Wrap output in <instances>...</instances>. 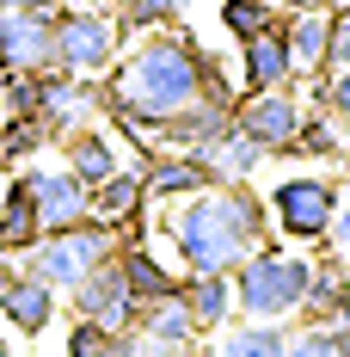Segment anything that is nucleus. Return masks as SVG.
Wrapping results in <instances>:
<instances>
[{
	"mask_svg": "<svg viewBox=\"0 0 350 357\" xmlns=\"http://www.w3.org/2000/svg\"><path fill=\"white\" fill-rule=\"evenodd\" d=\"M117 265H123V284H129L136 302H160V296H173V289H178L173 271H166L148 247H136V241H129V247H117Z\"/></svg>",
	"mask_w": 350,
	"mask_h": 357,
	"instance_id": "23",
	"label": "nucleus"
},
{
	"mask_svg": "<svg viewBox=\"0 0 350 357\" xmlns=\"http://www.w3.org/2000/svg\"><path fill=\"white\" fill-rule=\"evenodd\" d=\"M197 154L215 167V178H221V185H246V178L264 167V148L252 142L246 130H234V117H228V123H221V130H215V136L197 148Z\"/></svg>",
	"mask_w": 350,
	"mask_h": 357,
	"instance_id": "18",
	"label": "nucleus"
},
{
	"mask_svg": "<svg viewBox=\"0 0 350 357\" xmlns=\"http://www.w3.org/2000/svg\"><path fill=\"white\" fill-rule=\"evenodd\" d=\"M141 185H148V197L178 204V197H197V191H209L221 178H215V167L203 154H154V160L141 167Z\"/></svg>",
	"mask_w": 350,
	"mask_h": 357,
	"instance_id": "13",
	"label": "nucleus"
},
{
	"mask_svg": "<svg viewBox=\"0 0 350 357\" xmlns=\"http://www.w3.org/2000/svg\"><path fill=\"white\" fill-rule=\"evenodd\" d=\"M93 111H105V99H99V86H93V80L62 74V68L43 74V105H37V123H43L49 136L86 130V123H93Z\"/></svg>",
	"mask_w": 350,
	"mask_h": 357,
	"instance_id": "10",
	"label": "nucleus"
},
{
	"mask_svg": "<svg viewBox=\"0 0 350 357\" xmlns=\"http://www.w3.org/2000/svg\"><path fill=\"white\" fill-rule=\"evenodd\" d=\"M338 167H344V173H350V136H344V154H338Z\"/></svg>",
	"mask_w": 350,
	"mask_h": 357,
	"instance_id": "39",
	"label": "nucleus"
},
{
	"mask_svg": "<svg viewBox=\"0 0 350 357\" xmlns=\"http://www.w3.org/2000/svg\"><path fill=\"white\" fill-rule=\"evenodd\" d=\"M283 357H344V339H338V326H295Z\"/></svg>",
	"mask_w": 350,
	"mask_h": 357,
	"instance_id": "30",
	"label": "nucleus"
},
{
	"mask_svg": "<svg viewBox=\"0 0 350 357\" xmlns=\"http://www.w3.org/2000/svg\"><path fill=\"white\" fill-rule=\"evenodd\" d=\"M56 68V6L13 13L0 6V74H49Z\"/></svg>",
	"mask_w": 350,
	"mask_h": 357,
	"instance_id": "7",
	"label": "nucleus"
},
{
	"mask_svg": "<svg viewBox=\"0 0 350 357\" xmlns=\"http://www.w3.org/2000/svg\"><path fill=\"white\" fill-rule=\"evenodd\" d=\"M271 25H277V6L271 0H221V31L234 37V43L271 31Z\"/></svg>",
	"mask_w": 350,
	"mask_h": 357,
	"instance_id": "27",
	"label": "nucleus"
},
{
	"mask_svg": "<svg viewBox=\"0 0 350 357\" xmlns=\"http://www.w3.org/2000/svg\"><path fill=\"white\" fill-rule=\"evenodd\" d=\"M0 314H6V326L13 333H25V339H37V333H49V321H56V289L43 284L37 271H13V284L0 289Z\"/></svg>",
	"mask_w": 350,
	"mask_h": 357,
	"instance_id": "14",
	"label": "nucleus"
},
{
	"mask_svg": "<svg viewBox=\"0 0 350 357\" xmlns=\"http://www.w3.org/2000/svg\"><path fill=\"white\" fill-rule=\"evenodd\" d=\"M234 130H246L264 154H283V148L295 142V130H301V99H295V86H271V93L234 99Z\"/></svg>",
	"mask_w": 350,
	"mask_h": 357,
	"instance_id": "9",
	"label": "nucleus"
},
{
	"mask_svg": "<svg viewBox=\"0 0 350 357\" xmlns=\"http://www.w3.org/2000/svg\"><path fill=\"white\" fill-rule=\"evenodd\" d=\"M289 6H295V13H308V6H326V0H289Z\"/></svg>",
	"mask_w": 350,
	"mask_h": 357,
	"instance_id": "37",
	"label": "nucleus"
},
{
	"mask_svg": "<svg viewBox=\"0 0 350 357\" xmlns=\"http://www.w3.org/2000/svg\"><path fill=\"white\" fill-rule=\"evenodd\" d=\"M326 241H338V252H350V204H338V215H332V234Z\"/></svg>",
	"mask_w": 350,
	"mask_h": 357,
	"instance_id": "34",
	"label": "nucleus"
},
{
	"mask_svg": "<svg viewBox=\"0 0 350 357\" xmlns=\"http://www.w3.org/2000/svg\"><path fill=\"white\" fill-rule=\"evenodd\" d=\"M74 6H105V13H111V6H117V0H74Z\"/></svg>",
	"mask_w": 350,
	"mask_h": 357,
	"instance_id": "38",
	"label": "nucleus"
},
{
	"mask_svg": "<svg viewBox=\"0 0 350 357\" xmlns=\"http://www.w3.org/2000/svg\"><path fill=\"white\" fill-rule=\"evenodd\" d=\"M62 167L93 191V185H105L123 160H117V148H111V130H93V123H86V130H68V136H62Z\"/></svg>",
	"mask_w": 350,
	"mask_h": 357,
	"instance_id": "17",
	"label": "nucleus"
},
{
	"mask_svg": "<svg viewBox=\"0 0 350 357\" xmlns=\"http://www.w3.org/2000/svg\"><path fill=\"white\" fill-rule=\"evenodd\" d=\"M68 357H123V333H111L99 321H74L68 326Z\"/></svg>",
	"mask_w": 350,
	"mask_h": 357,
	"instance_id": "29",
	"label": "nucleus"
},
{
	"mask_svg": "<svg viewBox=\"0 0 350 357\" xmlns=\"http://www.w3.org/2000/svg\"><path fill=\"white\" fill-rule=\"evenodd\" d=\"M283 345H289L283 321H240V326H221L203 357H283Z\"/></svg>",
	"mask_w": 350,
	"mask_h": 357,
	"instance_id": "22",
	"label": "nucleus"
},
{
	"mask_svg": "<svg viewBox=\"0 0 350 357\" xmlns=\"http://www.w3.org/2000/svg\"><path fill=\"white\" fill-rule=\"evenodd\" d=\"M160 228L184 271H234L271 241V210L252 185H209L197 197H178Z\"/></svg>",
	"mask_w": 350,
	"mask_h": 357,
	"instance_id": "2",
	"label": "nucleus"
},
{
	"mask_svg": "<svg viewBox=\"0 0 350 357\" xmlns=\"http://www.w3.org/2000/svg\"><path fill=\"white\" fill-rule=\"evenodd\" d=\"M240 68H246V93H271V86H295V56H289V37L283 19L271 31L246 37L240 43Z\"/></svg>",
	"mask_w": 350,
	"mask_h": 357,
	"instance_id": "15",
	"label": "nucleus"
},
{
	"mask_svg": "<svg viewBox=\"0 0 350 357\" xmlns=\"http://www.w3.org/2000/svg\"><path fill=\"white\" fill-rule=\"evenodd\" d=\"M344 123L332 117L326 105H314V117H301V130H295V142L283 148V154H308V160H338L344 154V136H338Z\"/></svg>",
	"mask_w": 350,
	"mask_h": 357,
	"instance_id": "24",
	"label": "nucleus"
},
{
	"mask_svg": "<svg viewBox=\"0 0 350 357\" xmlns=\"http://www.w3.org/2000/svg\"><path fill=\"white\" fill-rule=\"evenodd\" d=\"M68 302H74V321H99V326H111V333H129L136 314H141V302L129 296V284H123L117 252H111L105 265H93V271L68 289Z\"/></svg>",
	"mask_w": 350,
	"mask_h": 357,
	"instance_id": "8",
	"label": "nucleus"
},
{
	"mask_svg": "<svg viewBox=\"0 0 350 357\" xmlns=\"http://www.w3.org/2000/svg\"><path fill=\"white\" fill-rule=\"evenodd\" d=\"M37 241H43V215H37L31 178H25V173H13L6 197H0V247L19 259V252H31Z\"/></svg>",
	"mask_w": 350,
	"mask_h": 357,
	"instance_id": "19",
	"label": "nucleus"
},
{
	"mask_svg": "<svg viewBox=\"0 0 350 357\" xmlns=\"http://www.w3.org/2000/svg\"><path fill=\"white\" fill-rule=\"evenodd\" d=\"M117 50H123V31L105 6H62L56 13V68L62 74L93 80L117 62Z\"/></svg>",
	"mask_w": 350,
	"mask_h": 357,
	"instance_id": "5",
	"label": "nucleus"
},
{
	"mask_svg": "<svg viewBox=\"0 0 350 357\" xmlns=\"http://www.w3.org/2000/svg\"><path fill=\"white\" fill-rule=\"evenodd\" d=\"M0 357H13V345H6V339H0Z\"/></svg>",
	"mask_w": 350,
	"mask_h": 357,
	"instance_id": "42",
	"label": "nucleus"
},
{
	"mask_svg": "<svg viewBox=\"0 0 350 357\" xmlns=\"http://www.w3.org/2000/svg\"><path fill=\"white\" fill-rule=\"evenodd\" d=\"M136 333H148V339H197V321H191L184 296L173 289V296H160V302H141Z\"/></svg>",
	"mask_w": 350,
	"mask_h": 357,
	"instance_id": "25",
	"label": "nucleus"
},
{
	"mask_svg": "<svg viewBox=\"0 0 350 357\" xmlns=\"http://www.w3.org/2000/svg\"><path fill=\"white\" fill-rule=\"evenodd\" d=\"M338 339H344V357H350V321H344V326H338Z\"/></svg>",
	"mask_w": 350,
	"mask_h": 357,
	"instance_id": "40",
	"label": "nucleus"
},
{
	"mask_svg": "<svg viewBox=\"0 0 350 357\" xmlns=\"http://www.w3.org/2000/svg\"><path fill=\"white\" fill-rule=\"evenodd\" d=\"M178 296H184L197 333H221V326L234 321V271H191L178 284Z\"/></svg>",
	"mask_w": 350,
	"mask_h": 357,
	"instance_id": "16",
	"label": "nucleus"
},
{
	"mask_svg": "<svg viewBox=\"0 0 350 357\" xmlns=\"http://www.w3.org/2000/svg\"><path fill=\"white\" fill-rule=\"evenodd\" d=\"M141 204H148V185H141V173H129V167H117L105 185H93V215L111 222V228H136Z\"/></svg>",
	"mask_w": 350,
	"mask_h": 357,
	"instance_id": "21",
	"label": "nucleus"
},
{
	"mask_svg": "<svg viewBox=\"0 0 350 357\" xmlns=\"http://www.w3.org/2000/svg\"><path fill=\"white\" fill-rule=\"evenodd\" d=\"M25 178H31L43 234H49V228H68V222H80V215H93V191H86L68 167H25Z\"/></svg>",
	"mask_w": 350,
	"mask_h": 357,
	"instance_id": "11",
	"label": "nucleus"
},
{
	"mask_svg": "<svg viewBox=\"0 0 350 357\" xmlns=\"http://www.w3.org/2000/svg\"><path fill=\"white\" fill-rule=\"evenodd\" d=\"M99 99L123 130H136V142H154V130L166 117H178L203 99V43L191 31L160 25L123 62H111V80L99 86Z\"/></svg>",
	"mask_w": 350,
	"mask_h": 357,
	"instance_id": "1",
	"label": "nucleus"
},
{
	"mask_svg": "<svg viewBox=\"0 0 350 357\" xmlns=\"http://www.w3.org/2000/svg\"><path fill=\"white\" fill-rule=\"evenodd\" d=\"M117 247H123V234H117L111 222L80 215V222H68V228H49V234H43L31 252H19V259H25V271H37L49 289H74L93 265H105Z\"/></svg>",
	"mask_w": 350,
	"mask_h": 357,
	"instance_id": "4",
	"label": "nucleus"
},
{
	"mask_svg": "<svg viewBox=\"0 0 350 357\" xmlns=\"http://www.w3.org/2000/svg\"><path fill=\"white\" fill-rule=\"evenodd\" d=\"M178 13H184V0H117V31L136 37V31H160V25H173Z\"/></svg>",
	"mask_w": 350,
	"mask_h": 357,
	"instance_id": "26",
	"label": "nucleus"
},
{
	"mask_svg": "<svg viewBox=\"0 0 350 357\" xmlns=\"http://www.w3.org/2000/svg\"><path fill=\"white\" fill-rule=\"evenodd\" d=\"M301 314L308 326H344L350 321V265H314V284L301 296Z\"/></svg>",
	"mask_w": 350,
	"mask_h": 357,
	"instance_id": "20",
	"label": "nucleus"
},
{
	"mask_svg": "<svg viewBox=\"0 0 350 357\" xmlns=\"http://www.w3.org/2000/svg\"><path fill=\"white\" fill-rule=\"evenodd\" d=\"M123 357H203L197 339H148V333H123Z\"/></svg>",
	"mask_w": 350,
	"mask_h": 357,
	"instance_id": "31",
	"label": "nucleus"
},
{
	"mask_svg": "<svg viewBox=\"0 0 350 357\" xmlns=\"http://www.w3.org/2000/svg\"><path fill=\"white\" fill-rule=\"evenodd\" d=\"M332 68H350V13L332 19Z\"/></svg>",
	"mask_w": 350,
	"mask_h": 357,
	"instance_id": "33",
	"label": "nucleus"
},
{
	"mask_svg": "<svg viewBox=\"0 0 350 357\" xmlns=\"http://www.w3.org/2000/svg\"><path fill=\"white\" fill-rule=\"evenodd\" d=\"M326 111H332V117L350 130V68H338L332 80H326Z\"/></svg>",
	"mask_w": 350,
	"mask_h": 357,
	"instance_id": "32",
	"label": "nucleus"
},
{
	"mask_svg": "<svg viewBox=\"0 0 350 357\" xmlns=\"http://www.w3.org/2000/svg\"><path fill=\"white\" fill-rule=\"evenodd\" d=\"M308 284H314V259L277 252L264 241L246 265H234V314L240 321H289V314H301Z\"/></svg>",
	"mask_w": 350,
	"mask_h": 357,
	"instance_id": "3",
	"label": "nucleus"
},
{
	"mask_svg": "<svg viewBox=\"0 0 350 357\" xmlns=\"http://www.w3.org/2000/svg\"><path fill=\"white\" fill-rule=\"evenodd\" d=\"M332 6H308V13H289L283 37H289V56H295V80H319L332 68Z\"/></svg>",
	"mask_w": 350,
	"mask_h": 357,
	"instance_id": "12",
	"label": "nucleus"
},
{
	"mask_svg": "<svg viewBox=\"0 0 350 357\" xmlns=\"http://www.w3.org/2000/svg\"><path fill=\"white\" fill-rule=\"evenodd\" d=\"M0 6H13V13H43L49 0H0Z\"/></svg>",
	"mask_w": 350,
	"mask_h": 357,
	"instance_id": "35",
	"label": "nucleus"
},
{
	"mask_svg": "<svg viewBox=\"0 0 350 357\" xmlns=\"http://www.w3.org/2000/svg\"><path fill=\"white\" fill-rule=\"evenodd\" d=\"M326 6H332V13H350V0H326Z\"/></svg>",
	"mask_w": 350,
	"mask_h": 357,
	"instance_id": "41",
	"label": "nucleus"
},
{
	"mask_svg": "<svg viewBox=\"0 0 350 357\" xmlns=\"http://www.w3.org/2000/svg\"><path fill=\"white\" fill-rule=\"evenodd\" d=\"M43 142H49V130H43L37 117H6V130H0V167L13 173V167H19V160H31Z\"/></svg>",
	"mask_w": 350,
	"mask_h": 357,
	"instance_id": "28",
	"label": "nucleus"
},
{
	"mask_svg": "<svg viewBox=\"0 0 350 357\" xmlns=\"http://www.w3.org/2000/svg\"><path fill=\"white\" fill-rule=\"evenodd\" d=\"M338 185L326 173H295L283 178V185H271V204L264 210L277 215V234H289V241H301V247H319L326 234H332V215H338Z\"/></svg>",
	"mask_w": 350,
	"mask_h": 357,
	"instance_id": "6",
	"label": "nucleus"
},
{
	"mask_svg": "<svg viewBox=\"0 0 350 357\" xmlns=\"http://www.w3.org/2000/svg\"><path fill=\"white\" fill-rule=\"evenodd\" d=\"M13 271H19V265H13V252H6V247H0V289H6V284H13Z\"/></svg>",
	"mask_w": 350,
	"mask_h": 357,
	"instance_id": "36",
	"label": "nucleus"
}]
</instances>
